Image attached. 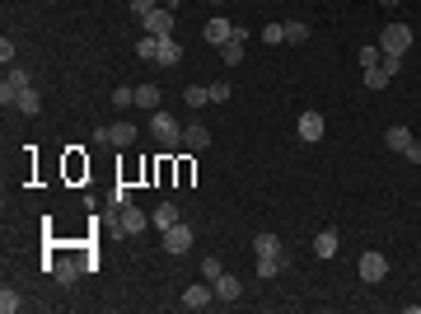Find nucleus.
<instances>
[{"instance_id":"1","label":"nucleus","mask_w":421,"mask_h":314,"mask_svg":"<svg viewBox=\"0 0 421 314\" xmlns=\"http://www.w3.org/2000/svg\"><path fill=\"white\" fill-rule=\"evenodd\" d=\"M150 132H155V141L164 150L183 146V127H178V117H169V112H155V117H150Z\"/></svg>"},{"instance_id":"2","label":"nucleus","mask_w":421,"mask_h":314,"mask_svg":"<svg viewBox=\"0 0 421 314\" xmlns=\"http://www.w3.org/2000/svg\"><path fill=\"white\" fill-rule=\"evenodd\" d=\"M28 85H33V75H28V70L5 66V80H0V103H5V108H14V99H19Z\"/></svg>"},{"instance_id":"3","label":"nucleus","mask_w":421,"mask_h":314,"mask_svg":"<svg viewBox=\"0 0 421 314\" xmlns=\"http://www.w3.org/2000/svg\"><path fill=\"white\" fill-rule=\"evenodd\" d=\"M407 47H412V28H407V23H384V33H379V52L403 56Z\"/></svg>"},{"instance_id":"4","label":"nucleus","mask_w":421,"mask_h":314,"mask_svg":"<svg viewBox=\"0 0 421 314\" xmlns=\"http://www.w3.org/2000/svg\"><path fill=\"white\" fill-rule=\"evenodd\" d=\"M141 23H145V33H150V38H169V33H174V10H169V5H155Z\"/></svg>"},{"instance_id":"5","label":"nucleus","mask_w":421,"mask_h":314,"mask_svg":"<svg viewBox=\"0 0 421 314\" xmlns=\"http://www.w3.org/2000/svg\"><path fill=\"white\" fill-rule=\"evenodd\" d=\"M178 305H183V310H206V305H215V286H210V281H192Z\"/></svg>"},{"instance_id":"6","label":"nucleus","mask_w":421,"mask_h":314,"mask_svg":"<svg viewBox=\"0 0 421 314\" xmlns=\"http://www.w3.org/2000/svg\"><path fill=\"white\" fill-rule=\"evenodd\" d=\"M356 272H361V281H370V286H375V281L388 277V263H384V253H375V248H370V253H361Z\"/></svg>"},{"instance_id":"7","label":"nucleus","mask_w":421,"mask_h":314,"mask_svg":"<svg viewBox=\"0 0 421 314\" xmlns=\"http://www.w3.org/2000/svg\"><path fill=\"white\" fill-rule=\"evenodd\" d=\"M295 132H299V141H323V132H328V122H323V112H299V122H295Z\"/></svg>"},{"instance_id":"8","label":"nucleus","mask_w":421,"mask_h":314,"mask_svg":"<svg viewBox=\"0 0 421 314\" xmlns=\"http://www.w3.org/2000/svg\"><path fill=\"white\" fill-rule=\"evenodd\" d=\"M192 248V225H169L164 230V253H188Z\"/></svg>"},{"instance_id":"9","label":"nucleus","mask_w":421,"mask_h":314,"mask_svg":"<svg viewBox=\"0 0 421 314\" xmlns=\"http://www.w3.org/2000/svg\"><path fill=\"white\" fill-rule=\"evenodd\" d=\"M201 38H206L210 47H225V43L234 38V23H230V19H210L206 28H201Z\"/></svg>"},{"instance_id":"10","label":"nucleus","mask_w":421,"mask_h":314,"mask_svg":"<svg viewBox=\"0 0 421 314\" xmlns=\"http://www.w3.org/2000/svg\"><path fill=\"white\" fill-rule=\"evenodd\" d=\"M117 230H122V235H141V230H150V216L136 211V206H122V221H117Z\"/></svg>"},{"instance_id":"11","label":"nucleus","mask_w":421,"mask_h":314,"mask_svg":"<svg viewBox=\"0 0 421 314\" xmlns=\"http://www.w3.org/2000/svg\"><path fill=\"white\" fill-rule=\"evenodd\" d=\"M253 253L257 258H281V239L272 235V230H257L253 235Z\"/></svg>"},{"instance_id":"12","label":"nucleus","mask_w":421,"mask_h":314,"mask_svg":"<svg viewBox=\"0 0 421 314\" xmlns=\"http://www.w3.org/2000/svg\"><path fill=\"white\" fill-rule=\"evenodd\" d=\"M14 112H23V117H38V112H43V94H38L33 85H28V90H23L19 99H14Z\"/></svg>"},{"instance_id":"13","label":"nucleus","mask_w":421,"mask_h":314,"mask_svg":"<svg viewBox=\"0 0 421 314\" xmlns=\"http://www.w3.org/2000/svg\"><path fill=\"white\" fill-rule=\"evenodd\" d=\"M210 146V132L201 122H192V127H183V150H206Z\"/></svg>"},{"instance_id":"14","label":"nucleus","mask_w":421,"mask_h":314,"mask_svg":"<svg viewBox=\"0 0 421 314\" xmlns=\"http://www.w3.org/2000/svg\"><path fill=\"white\" fill-rule=\"evenodd\" d=\"M80 272H85V263H70V258L52 263V277L61 281V286H75V281H80Z\"/></svg>"},{"instance_id":"15","label":"nucleus","mask_w":421,"mask_h":314,"mask_svg":"<svg viewBox=\"0 0 421 314\" xmlns=\"http://www.w3.org/2000/svg\"><path fill=\"white\" fill-rule=\"evenodd\" d=\"M210 286H215V300H239V291H244V286H239V277H230V272H220Z\"/></svg>"},{"instance_id":"16","label":"nucleus","mask_w":421,"mask_h":314,"mask_svg":"<svg viewBox=\"0 0 421 314\" xmlns=\"http://www.w3.org/2000/svg\"><path fill=\"white\" fill-rule=\"evenodd\" d=\"M412 141H417V136H412L407 127H388V132H384V146H388V150H398V155H407Z\"/></svg>"},{"instance_id":"17","label":"nucleus","mask_w":421,"mask_h":314,"mask_svg":"<svg viewBox=\"0 0 421 314\" xmlns=\"http://www.w3.org/2000/svg\"><path fill=\"white\" fill-rule=\"evenodd\" d=\"M150 225H155L159 235H164L169 225H178V206H174V202H159L155 211H150Z\"/></svg>"},{"instance_id":"18","label":"nucleus","mask_w":421,"mask_h":314,"mask_svg":"<svg viewBox=\"0 0 421 314\" xmlns=\"http://www.w3.org/2000/svg\"><path fill=\"white\" fill-rule=\"evenodd\" d=\"M159 66H178L183 61V43L178 38H159V56H155Z\"/></svg>"},{"instance_id":"19","label":"nucleus","mask_w":421,"mask_h":314,"mask_svg":"<svg viewBox=\"0 0 421 314\" xmlns=\"http://www.w3.org/2000/svg\"><path fill=\"white\" fill-rule=\"evenodd\" d=\"M108 141H112L117 150L132 146V141H136V122H127V117H122V122H112V127H108Z\"/></svg>"},{"instance_id":"20","label":"nucleus","mask_w":421,"mask_h":314,"mask_svg":"<svg viewBox=\"0 0 421 314\" xmlns=\"http://www.w3.org/2000/svg\"><path fill=\"white\" fill-rule=\"evenodd\" d=\"M337 253V230H319L314 235V258H333Z\"/></svg>"},{"instance_id":"21","label":"nucleus","mask_w":421,"mask_h":314,"mask_svg":"<svg viewBox=\"0 0 421 314\" xmlns=\"http://www.w3.org/2000/svg\"><path fill=\"white\" fill-rule=\"evenodd\" d=\"M183 103H188V108H206L210 103V85H188V90H183Z\"/></svg>"},{"instance_id":"22","label":"nucleus","mask_w":421,"mask_h":314,"mask_svg":"<svg viewBox=\"0 0 421 314\" xmlns=\"http://www.w3.org/2000/svg\"><path fill=\"white\" fill-rule=\"evenodd\" d=\"M356 61H361V70H375L379 61H384V52H379V43H370V47H361V52H356Z\"/></svg>"},{"instance_id":"23","label":"nucleus","mask_w":421,"mask_h":314,"mask_svg":"<svg viewBox=\"0 0 421 314\" xmlns=\"http://www.w3.org/2000/svg\"><path fill=\"white\" fill-rule=\"evenodd\" d=\"M281 272H286V253H281V258H257V277H281Z\"/></svg>"},{"instance_id":"24","label":"nucleus","mask_w":421,"mask_h":314,"mask_svg":"<svg viewBox=\"0 0 421 314\" xmlns=\"http://www.w3.org/2000/svg\"><path fill=\"white\" fill-rule=\"evenodd\" d=\"M23 310V295L14 291V286H5V291H0V314H19Z\"/></svg>"},{"instance_id":"25","label":"nucleus","mask_w":421,"mask_h":314,"mask_svg":"<svg viewBox=\"0 0 421 314\" xmlns=\"http://www.w3.org/2000/svg\"><path fill=\"white\" fill-rule=\"evenodd\" d=\"M286 43H309V23L304 19H286Z\"/></svg>"},{"instance_id":"26","label":"nucleus","mask_w":421,"mask_h":314,"mask_svg":"<svg viewBox=\"0 0 421 314\" xmlns=\"http://www.w3.org/2000/svg\"><path fill=\"white\" fill-rule=\"evenodd\" d=\"M136 108H159V90L155 85H136Z\"/></svg>"},{"instance_id":"27","label":"nucleus","mask_w":421,"mask_h":314,"mask_svg":"<svg viewBox=\"0 0 421 314\" xmlns=\"http://www.w3.org/2000/svg\"><path fill=\"white\" fill-rule=\"evenodd\" d=\"M136 56H141V61H155L159 56V38H150V33L136 38Z\"/></svg>"},{"instance_id":"28","label":"nucleus","mask_w":421,"mask_h":314,"mask_svg":"<svg viewBox=\"0 0 421 314\" xmlns=\"http://www.w3.org/2000/svg\"><path fill=\"white\" fill-rule=\"evenodd\" d=\"M132 103H136L132 85H117V90H112V108H132Z\"/></svg>"},{"instance_id":"29","label":"nucleus","mask_w":421,"mask_h":314,"mask_svg":"<svg viewBox=\"0 0 421 314\" xmlns=\"http://www.w3.org/2000/svg\"><path fill=\"white\" fill-rule=\"evenodd\" d=\"M262 43H267V47L286 43V23H267V28H262Z\"/></svg>"},{"instance_id":"30","label":"nucleus","mask_w":421,"mask_h":314,"mask_svg":"<svg viewBox=\"0 0 421 314\" xmlns=\"http://www.w3.org/2000/svg\"><path fill=\"white\" fill-rule=\"evenodd\" d=\"M379 70H384V75H388V80H393V75H398V70H403V56H393V52H384V61H379Z\"/></svg>"},{"instance_id":"31","label":"nucleus","mask_w":421,"mask_h":314,"mask_svg":"<svg viewBox=\"0 0 421 314\" xmlns=\"http://www.w3.org/2000/svg\"><path fill=\"white\" fill-rule=\"evenodd\" d=\"M366 90H388V75H384V70H366Z\"/></svg>"},{"instance_id":"32","label":"nucleus","mask_w":421,"mask_h":314,"mask_svg":"<svg viewBox=\"0 0 421 314\" xmlns=\"http://www.w3.org/2000/svg\"><path fill=\"white\" fill-rule=\"evenodd\" d=\"M220 272H225V263H220V258H201V277H206V281H215Z\"/></svg>"},{"instance_id":"33","label":"nucleus","mask_w":421,"mask_h":314,"mask_svg":"<svg viewBox=\"0 0 421 314\" xmlns=\"http://www.w3.org/2000/svg\"><path fill=\"white\" fill-rule=\"evenodd\" d=\"M155 5H159V0H127V10H132L136 19H145V14L155 10Z\"/></svg>"},{"instance_id":"34","label":"nucleus","mask_w":421,"mask_h":314,"mask_svg":"<svg viewBox=\"0 0 421 314\" xmlns=\"http://www.w3.org/2000/svg\"><path fill=\"white\" fill-rule=\"evenodd\" d=\"M112 206H117V211H122V206H132V188H127V183H117V188H112Z\"/></svg>"},{"instance_id":"35","label":"nucleus","mask_w":421,"mask_h":314,"mask_svg":"<svg viewBox=\"0 0 421 314\" xmlns=\"http://www.w3.org/2000/svg\"><path fill=\"white\" fill-rule=\"evenodd\" d=\"M230 99V80H215V85H210V103H225Z\"/></svg>"},{"instance_id":"36","label":"nucleus","mask_w":421,"mask_h":314,"mask_svg":"<svg viewBox=\"0 0 421 314\" xmlns=\"http://www.w3.org/2000/svg\"><path fill=\"white\" fill-rule=\"evenodd\" d=\"M0 61H5V66L14 61V38H0Z\"/></svg>"},{"instance_id":"37","label":"nucleus","mask_w":421,"mask_h":314,"mask_svg":"<svg viewBox=\"0 0 421 314\" xmlns=\"http://www.w3.org/2000/svg\"><path fill=\"white\" fill-rule=\"evenodd\" d=\"M403 159H412V164H421V141H412V146H407V155H403Z\"/></svg>"},{"instance_id":"38","label":"nucleus","mask_w":421,"mask_h":314,"mask_svg":"<svg viewBox=\"0 0 421 314\" xmlns=\"http://www.w3.org/2000/svg\"><path fill=\"white\" fill-rule=\"evenodd\" d=\"M379 5H384V10H393V5H403V0H379Z\"/></svg>"},{"instance_id":"39","label":"nucleus","mask_w":421,"mask_h":314,"mask_svg":"<svg viewBox=\"0 0 421 314\" xmlns=\"http://www.w3.org/2000/svg\"><path fill=\"white\" fill-rule=\"evenodd\" d=\"M210 5H225V0H210Z\"/></svg>"}]
</instances>
